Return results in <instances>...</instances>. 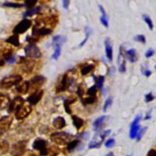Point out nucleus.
<instances>
[{"label":"nucleus","mask_w":156,"mask_h":156,"mask_svg":"<svg viewBox=\"0 0 156 156\" xmlns=\"http://www.w3.org/2000/svg\"><path fill=\"white\" fill-rule=\"evenodd\" d=\"M73 136L70 133L59 132V133H54L51 135V139L59 145H65L68 144L70 141H72Z\"/></svg>","instance_id":"f257e3e1"},{"label":"nucleus","mask_w":156,"mask_h":156,"mask_svg":"<svg viewBox=\"0 0 156 156\" xmlns=\"http://www.w3.org/2000/svg\"><path fill=\"white\" fill-rule=\"evenodd\" d=\"M22 81V76L20 75H10L6 76L1 81V85L4 88H10L12 86L17 85Z\"/></svg>","instance_id":"f03ea898"},{"label":"nucleus","mask_w":156,"mask_h":156,"mask_svg":"<svg viewBox=\"0 0 156 156\" xmlns=\"http://www.w3.org/2000/svg\"><path fill=\"white\" fill-rule=\"evenodd\" d=\"M110 132V130H105V131L98 132L97 134H95L93 140L90 142L88 148H99V147L101 146V144H102L103 141L105 138V137Z\"/></svg>","instance_id":"7ed1b4c3"},{"label":"nucleus","mask_w":156,"mask_h":156,"mask_svg":"<svg viewBox=\"0 0 156 156\" xmlns=\"http://www.w3.org/2000/svg\"><path fill=\"white\" fill-rule=\"evenodd\" d=\"M46 79L45 77L42 76H36L33 77L31 80H30L28 81L29 84V91H31V92H34L38 91V90H40V88H42V86L45 83Z\"/></svg>","instance_id":"20e7f679"},{"label":"nucleus","mask_w":156,"mask_h":156,"mask_svg":"<svg viewBox=\"0 0 156 156\" xmlns=\"http://www.w3.org/2000/svg\"><path fill=\"white\" fill-rule=\"evenodd\" d=\"M27 141H20L15 143L11 148V154L13 156H21L24 154L27 148Z\"/></svg>","instance_id":"39448f33"},{"label":"nucleus","mask_w":156,"mask_h":156,"mask_svg":"<svg viewBox=\"0 0 156 156\" xmlns=\"http://www.w3.org/2000/svg\"><path fill=\"white\" fill-rule=\"evenodd\" d=\"M24 51L27 57L32 58V59H37V58L41 57L42 55L40 48L35 44H29L24 48Z\"/></svg>","instance_id":"423d86ee"},{"label":"nucleus","mask_w":156,"mask_h":156,"mask_svg":"<svg viewBox=\"0 0 156 156\" xmlns=\"http://www.w3.org/2000/svg\"><path fill=\"white\" fill-rule=\"evenodd\" d=\"M31 20L28 19H23V20H21L18 24L14 27L13 33L14 34H21L23 33H25L28 30L31 26Z\"/></svg>","instance_id":"0eeeda50"},{"label":"nucleus","mask_w":156,"mask_h":156,"mask_svg":"<svg viewBox=\"0 0 156 156\" xmlns=\"http://www.w3.org/2000/svg\"><path fill=\"white\" fill-rule=\"evenodd\" d=\"M13 120L14 119L11 116H3L0 119V136H2L10 129Z\"/></svg>","instance_id":"6e6552de"},{"label":"nucleus","mask_w":156,"mask_h":156,"mask_svg":"<svg viewBox=\"0 0 156 156\" xmlns=\"http://www.w3.org/2000/svg\"><path fill=\"white\" fill-rule=\"evenodd\" d=\"M31 111H32V109H31V105H29V104H23L20 109H18L15 112L16 118L18 120L25 119L31 114Z\"/></svg>","instance_id":"1a4fd4ad"},{"label":"nucleus","mask_w":156,"mask_h":156,"mask_svg":"<svg viewBox=\"0 0 156 156\" xmlns=\"http://www.w3.org/2000/svg\"><path fill=\"white\" fill-rule=\"evenodd\" d=\"M24 104V100L20 96H17L10 102V105L8 106V109L10 112H14L15 113L18 109H20L22 107V105Z\"/></svg>","instance_id":"9d476101"},{"label":"nucleus","mask_w":156,"mask_h":156,"mask_svg":"<svg viewBox=\"0 0 156 156\" xmlns=\"http://www.w3.org/2000/svg\"><path fill=\"white\" fill-rule=\"evenodd\" d=\"M47 142L43 139H36L33 143V148L39 151L42 155L48 154V150L46 148Z\"/></svg>","instance_id":"9b49d317"},{"label":"nucleus","mask_w":156,"mask_h":156,"mask_svg":"<svg viewBox=\"0 0 156 156\" xmlns=\"http://www.w3.org/2000/svg\"><path fill=\"white\" fill-rule=\"evenodd\" d=\"M141 119V116L140 115L137 116L135 117V119L133 120V123L131 124V126H130V130H129V137L132 139H134L137 135V133L139 131L140 129V126H139V122Z\"/></svg>","instance_id":"f8f14e48"},{"label":"nucleus","mask_w":156,"mask_h":156,"mask_svg":"<svg viewBox=\"0 0 156 156\" xmlns=\"http://www.w3.org/2000/svg\"><path fill=\"white\" fill-rule=\"evenodd\" d=\"M42 95H43V91L41 89L38 90L36 92H33L32 95H31L27 98V101L31 105H36L40 101L42 98Z\"/></svg>","instance_id":"ddd939ff"},{"label":"nucleus","mask_w":156,"mask_h":156,"mask_svg":"<svg viewBox=\"0 0 156 156\" xmlns=\"http://www.w3.org/2000/svg\"><path fill=\"white\" fill-rule=\"evenodd\" d=\"M118 65H119V70L120 73H125L126 72V60H125V56L123 54V48L122 46L120 47V53L118 55Z\"/></svg>","instance_id":"4468645a"},{"label":"nucleus","mask_w":156,"mask_h":156,"mask_svg":"<svg viewBox=\"0 0 156 156\" xmlns=\"http://www.w3.org/2000/svg\"><path fill=\"white\" fill-rule=\"evenodd\" d=\"M70 85V82H69L68 80V76L67 74L63 75V78H62V80H61V83H59L57 86H56V92H64L66 91L67 88H68V86Z\"/></svg>","instance_id":"2eb2a0df"},{"label":"nucleus","mask_w":156,"mask_h":156,"mask_svg":"<svg viewBox=\"0 0 156 156\" xmlns=\"http://www.w3.org/2000/svg\"><path fill=\"white\" fill-rule=\"evenodd\" d=\"M36 63L33 60H26L24 59L22 63H21V66H22V70L25 71L26 73H31L35 67Z\"/></svg>","instance_id":"dca6fc26"},{"label":"nucleus","mask_w":156,"mask_h":156,"mask_svg":"<svg viewBox=\"0 0 156 156\" xmlns=\"http://www.w3.org/2000/svg\"><path fill=\"white\" fill-rule=\"evenodd\" d=\"M105 53H106L107 58L109 59V61H112V45L111 41L109 38H107L105 40Z\"/></svg>","instance_id":"f3484780"},{"label":"nucleus","mask_w":156,"mask_h":156,"mask_svg":"<svg viewBox=\"0 0 156 156\" xmlns=\"http://www.w3.org/2000/svg\"><path fill=\"white\" fill-rule=\"evenodd\" d=\"M52 125L54 127L57 129H61L66 126V121H65L64 118L61 117V116H58L56 118L54 119L53 122H52Z\"/></svg>","instance_id":"a211bd4d"},{"label":"nucleus","mask_w":156,"mask_h":156,"mask_svg":"<svg viewBox=\"0 0 156 156\" xmlns=\"http://www.w3.org/2000/svg\"><path fill=\"white\" fill-rule=\"evenodd\" d=\"M17 92H19L21 95H25L29 92V84L28 81H23V83H19L17 85Z\"/></svg>","instance_id":"6ab92c4d"},{"label":"nucleus","mask_w":156,"mask_h":156,"mask_svg":"<svg viewBox=\"0 0 156 156\" xmlns=\"http://www.w3.org/2000/svg\"><path fill=\"white\" fill-rule=\"evenodd\" d=\"M107 119H108V117H107L106 116H101V117L98 118L97 120H95V123H94V124H93L94 129L96 130V131H98L99 129L102 127L103 124H104V123L106 121Z\"/></svg>","instance_id":"aec40b11"},{"label":"nucleus","mask_w":156,"mask_h":156,"mask_svg":"<svg viewBox=\"0 0 156 156\" xmlns=\"http://www.w3.org/2000/svg\"><path fill=\"white\" fill-rule=\"evenodd\" d=\"M10 100L7 95L0 94V110L6 109L10 105Z\"/></svg>","instance_id":"412c9836"},{"label":"nucleus","mask_w":156,"mask_h":156,"mask_svg":"<svg viewBox=\"0 0 156 156\" xmlns=\"http://www.w3.org/2000/svg\"><path fill=\"white\" fill-rule=\"evenodd\" d=\"M126 58H127L128 60L130 63H135L137 60V51H136L135 49H133V48H131V49L126 51Z\"/></svg>","instance_id":"4be33fe9"},{"label":"nucleus","mask_w":156,"mask_h":156,"mask_svg":"<svg viewBox=\"0 0 156 156\" xmlns=\"http://www.w3.org/2000/svg\"><path fill=\"white\" fill-rule=\"evenodd\" d=\"M72 120L73 124L77 129H80L84 126V120H82L81 118H80V117L75 116V115L72 116Z\"/></svg>","instance_id":"5701e85b"},{"label":"nucleus","mask_w":156,"mask_h":156,"mask_svg":"<svg viewBox=\"0 0 156 156\" xmlns=\"http://www.w3.org/2000/svg\"><path fill=\"white\" fill-rule=\"evenodd\" d=\"M7 43H10L12 45L15 46V47H18L20 46V40H19V36L17 34H14L10 36V38L6 39V41Z\"/></svg>","instance_id":"b1692460"},{"label":"nucleus","mask_w":156,"mask_h":156,"mask_svg":"<svg viewBox=\"0 0 156 156\" xmlns=\"http://www.w3.org/2000/svg\"><path fill=\"white\" fill-rule=\"evenodd\" d=\"M10 150V145L5 140L0 141V154H4L7 153Z\"/></svg>","instance_id":"393cba45"},{"label":"nucleus","mask_w":156,"mask_h":156,"mask_svg":"<svg viewBox=\"0 0 156 156\" xmlns=\"http://www.w3.org/2000/svg\"><path fill=\"white\" fill-rule=\"evenodd\" d=\"M40 10H41L40 6H38V7H35V8L34 7L32 8V9L27 10V11L25 12L24 14H23V16H24V17H32V16H34V14H38Z\"/></svg>","instance_id":"a878e982"},{"label":"nucleus","mask_w":156,"mask_h":156,"mask_svg":"<svg viewBox=\"0 0 156 156\" xmlns=\"http://www.w3.org/2000/svg\"><path fill=\"white\" fill-rule=\"evenodd\" d=\"M95 68V66L92 64H88L84 66V67H82L81 70H80V73H81L82 75H87L91 71L93 70V69Z\"/></svg>","instance_id":"bb28decb"},{"label":"nucleus","mask_w":156,"mask_h":156,"mask_svg":"<svg viewBox=\"0 0 156 156\" xmlns=\"http://www.w3.org/2000/svg\"><path fill=\"white\" fill-rule=\"evenodd\" d=\"M65 38H63V37L57 35V36H55L52 39V43H53L54 45H59L61 46L64 43Z\"/></svg>","instance_id":"cd10ccee"},{"label":"nucleus","mask_w":156,"mask_h":156,"mask_svg":"<svg viewBox=\"0 0 156 156\" xmlns=\"http://www.w3.org/2000/svg\"><path fill=\"white\" fill-rule=\"evenodd\" d=\"M96 100H97V98L95 96H89V97H87L84 99H81L84 105H92L96 101Z\"/></svg>","instance_id":"c85d7f7f"},{"label":"nucleus","mask_w":156,"mask_h":156,"mask_svg":"<svg viewBox=\"0 0 156 156\" xmlns=\"http://www.w3.org/2000/svg\"><path fill=\"white\" fill-rule=\"evenodd\" d=\"M37 2H38V0H26L24 2V6L27 10H30L35 6Z\"/></svg>","instance_id":"c756f323"},{"label":"nucleus","mask_w":156,"mask_h":156,"mask_svg":"<svg viewBox=\"0 0 156 156\" xmlns=\"http://www.w3.org/2000/svg\"><path fill=\"white\" fill-rule=\"evenodd\" d=\"M79 144V141L78 140H73V141H71L67 144V149H68L70 151H73V149L76 148V146Z\"/></svg>","instance_id":"7c9ffc66"},{"label":"nucleus","mask_w":156,"mask_h":156,"mask_svg":"<svg viewBox=\"0 0 156 156\" xmlns=\"http://www.w3.org/2000/svg\"><path fill=\"white\" fill-rule=\"evenodd\" d=\"M143 19H144V20H145V23H146L147 24H148V26L149 29H150V30H152L153 27H154V26H153L152 20H151L150 17H149L147 15V14H144V15H143Z\"/></svg>","instance_id":"2f4dec72"},{"label":"nucleus","mask_w":156,"mask_h":156,"mask_svg":"<svg viewBox=\"0 0 156 156\" xmlns=\"http://www.w3.org/2000/svg\"><path fill=\"white\" fill-rule=\"evenodd\" d=\"M55 46V51H54L53 55H52V58L54 59H58L59 57L60 53H61V47L59 45H54Z\"/></svg>","instance_id":"473e14b6"},{"label":"nucleus","mask_w":156,"mask_h":156,"mask_svg":"<svg viewBox=\"0 0 156 156\" xmlns=\"http://www.w3.org/2000/svg\"><path fill=\"white\" fill-rule=\"evenodd\" d=\"M112 97H109V98H107L106 101H105V102L104 103V106H103V112H106L107 109H109V107L112 105Z\"/></svg>","instance_id":"72a5a7b5"},{"label":"nucleus","mask_w":156,"mask_h":156,"mask_svg":"<svg viewBox=\"0 0 156 156\" xmlns=\"http://www.w3.org/2000/svg\"><path fill=\"white\" fill-rule=\"evenodd\" d=\"M3 6H6V7L20 8V7H22L23 5H21V4L20 3H15V2H4Z\"/></svg>","instance_id":"f704fd0d"},{"label":"nucleus","mask_w":156,"mask_h":156,"mask_svg":"<svg viewBox=\"0 0 156 156\" xmlns=\"http://www.w3.org/2000/svg\"><path fill=\"white\" fill-rule=\"evenodd\" d=\"M91 32H92V31H91V29H90L89 27H85V34H86V38H84V41H83V42H81V44L80 45V47H82V46L84 45L85 44L86 42H87V41H88V38H89V36H90V34H91Z\"/></svg>","instance_id":"c9c22d12"},{"label":"nucleus","mask_w":156,"mask_h":156,"mask_svg":"<svg viewBox=\"0 0 156 156\" xmlns=\"http://www.w3.org/2000/svg\"><path fill=\"white\" fill-rule=\"evenodd\" d=\"M97 86L96 85H94L92 86V88H90L88 90V95H89V96H95L96 95V94H97Z\"/></svg>","instance_id":"e433bc0d"},{"label":"nucleus","mask_w":156,"mask_h":156,"mask_svg":"<svg viewBox=\"0 0 156 156\" xmlns=\"http://www.w3.org/2000/svg\"><path fill=\"white\" fill-rule=\"evenodd\" d=\"M133 39H134L136 42H141L143 44H145V42H146V38H145V37L144 36V35H142V34H138V35L134 37Z\"/></svg>","instance_id":"4c0bfd02"},{"label":"nucleus","mask_w":156,"mask_h":156,"mask_svg":"<svg viewBox=\"0 0 156 156\" xmlns=\"http://www.w3.org/2000/svg\"><path fill=\"white\" fill-rule=\"evenodd\" d=\"M104 81H105V77H104L103 76H99L97 80V86L100 88V89H101V88H103Z\"/></svg>","instance_id":"58836bf2"},{"label":"nucleus","mask_w":156,"mask_h":156,"mask_svg":"<svg viewBox=\"0 0 156 156\" xmlns=\"http://www.w3.org/2000/svg\"><path fill=\"white\" fill-rule=\"evenodd\" d=\"M147 126H145V127L142 128L141 129H139V131H138V133H137V141H140L141 140V138L142 137V136L144 135V133H145V131L147 130Z\"/></svg>","instance_id":"ea45409f"},{"label":"nucleus","mask_w":156,"mask_h":156,"mask_svg":"<svg viewBox=\"0 0 156 156\" xmlns=\"http://www.w3.org/2000/svg\"><path fill=\"white\" fill-rule=\"evenodd\" d=\"M77 95L80 98H83V96L84 95V88L82 85H80L77 88Z\"/></svg>","instance_id":"a19ab883"},{"label":"nucleus","mask_w":156,"mask_h":156,"mask_svg":"<svg viewBox=\"0 0 156 156\" xmlns=\"http://www.w3.org/2000/svg\"><path fill=\"white\" fill-rule=\"evenodd\" d=\"M64 108H65V111H66L67 113H68V114H71L70 104L67 101H66V100L64 101Z\"/></svg>","instance_id":"79ce46f5"},{"label":"nucleus","mask_w":156,"mask_h":156,"mask_svg":"<svg viewBox=\"0 0 156 156\" xmlns=\"http://www.w3.org/2000/svg\"><path fill=\"white\" fill-rule=\"evenodd\" d=\"M154 99V96L151 93H148L145 95V101H146V102H150V101H153Z\"/></svg>","instance_id":"37998d69"},{"label":"nucleus","mask_w":156,"mask_h":156,"mask_svg":"<svg viewBox=\"0 0 156 156\" xmlns=\"http://www.w3.org/2000/svg\"><path fill=\"white\" fill-rule=\"evenodd\" d=\"M114 145H115V140L113 139V138H111V139L108 140L105 144V147H107V148H112Z\"/></svg>","instance_id":"c03bdc74"},{"label":"nucleus","mask_w":156,"mask_h":156,"mask_svg":"<svg viewBox=\"0 0 156 156\" xmlns=\"http://www.w3.org/2000/svg\"><path fill=\"white\" fill-rule=\"evenodd\" d=\"M98 7H99V10H100V11H101V14H102V17H104V18H105V19H107V20L109 19V17H108V16H107L106 12H105L104 7H103L102 6H101V5H99Z\"/></svg>","instance_id":"a18cd8bd"},{"label":"nucleus","mask_w":156,"mask_h":156,"mask_svg":"<svg viewBox=\"0 0 156 156\" xmlns=\"http://www.w3.org/2000/svg\"><path fill=\"white\" fill-rule=\"evenodd\" d=\"M154 54V50H153L152 48H149V49L145 52V56H146L147 58H150Z\"/></svg>","instance_id":"49530a36"},{"label":"nucleus","mask_w":156,"mask_h":156,"mask_svg":"<svg viewBox=\"0 0 156 156\" xmlns=\"http://www.w3.org/2000/svg\"><path fill=\"white\" fill-rule=\"evenodd\" d=\"M100 20H101V23H102V24L104 25L105 27H109V22H108V20L101 17V18H100Z\"/></svg>","instance_id":"de8ad7c7"},{"label":"nucleus","mask_w":156,"mask_h":156,"mask_svg":"<svg viewBox=\"0 0 156 156\" xmlns=\"http://www.w3.org/2000/svg\"><path fill=\"white\" fill-rule=\"evenodd\" d=\"M70 0H63V6L65 10H68Z\"/></svg>","instance_id":"09e8293b"},{"label":"nucleus","mask_w":156,"mask_h":156,"mask_svg":"<svg viewBox=\"0 0 156 156\" xmlns=\"http://www.w3.org/2000/svg\"><path fill=\"white\" fill-rule=\"evenodd\" d=\"M147 156H156V151L154 149H151V150L149 151Z\"/></svg>","instance_id":"8fccbe9b"},{"label":"nucleus","mask_w":156,"mask_h":156,"mask_svg":"<svg viewBox=\"0 0 156 156\" xmlns=\"http://www.w3.org/2000/svg\"><path fill=\"white\" fill-rule=\"evenodd\" d=\"M143 73H144L145 76H149L151 74V71L149 70H143Z\"/></svg>","instance_id":"3c124183"},{"label":"nucleus","mask_w":156,"mask_h":156,"mask_svg":"<svg viewBox=\"0 0 156 156\" xmlns=\"http://www.w3.org/2000/svg\"><path fill=\"white\" fill-rule=\"evenodd\" d=\"M4 65V60L0 58V67H2Z\"/></svg>","instance_id":"603ef678"},{"label":"nucleus","mask_w":156,"mask_h":156,"mask_svg":"<svg viewBox=\"0 0 156 156\" xmlns=\"http://www.w3.org/2000/svg\"><path fill=\"white\" fill-rule=\"evenodd\" d=\"M149 119H151V115L147 114V116L145 117V120H149Z\"/></svg>","instance_id":"864d4df0"},{"label":"nucleus","mask_w":156,"mask_h":156,"mask_svg":"<svg viewBox=\"0 0 156 156\" xmlns=\"http://www.w3.org/2000/svg\"><path fill=\"white\" fill-rule=\"evenodd\" d=\"M105 156H115V155H114V154H113V153H112V152H109V154H106V155H105Z\"/></svg>","instance_id":"5fc2aeb1"},{"label":"nucleus","mask_w":156,"mask_h":156,"mask_svg":"<svg viewBox=\"0 0 156 156\" xmlns=\"http://www.w3.org/2000/svg\"><path fill=\"white\" fill-rule=\"evenodd\" d=\"M31 156H36V155H31Z\"/></svg>","instance_id":"6e6d98bb"},{"label":"nucleus","mask_w":156,"mask_h":156,"mask_svg":"<svg viewBox=\"0 0 156 156\" xmlns=\"http://www.w3.org/2000/svg\"><path fill=\"white\" fill-rule=\"evenodd\" d=\"M126 156H130V155H126Z\"/></svg>","instance_id":"4d7b16f0"},{"label":"nucleus","mask_w":156,"mask_h":156,"mask_svg":"<svg viewBox=\"0 0 156 156\" xmlns=\"http://www.w3.org/2000/svg\"><path fill=\"white\" fill-rule=\"evenodd\" d=\"M155 69H156V66H155Z\"/></svg>","instance_id":"13d9d810"}]
</instances>
